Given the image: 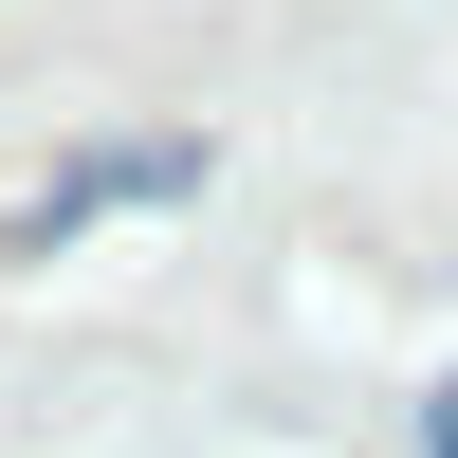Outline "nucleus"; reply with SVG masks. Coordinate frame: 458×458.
<instances>
[{
  "label": "nucleus",
  "instance_id": "1",
  "mask_svg": "<svg viewBox=\"0 0 458 458\" xmlns=\"http://www.w3.org/2000/svg\"><path fill=\"white\" fill-rule=\"evenodd\" d=\"M165 183H183V147H92V165H73V183H55V202H37V220H19V239H37V257H55V239H73V220H92V202H165Z\"/></svg>",
  "mask_w": 458,
  "mask_h": 458
}]
</instances>
